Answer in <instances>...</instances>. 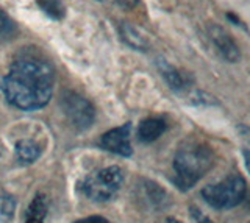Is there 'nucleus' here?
<instances>
[{"mask_svg":"<svg viewBox=\"0 0 250 223\" xmlns=\"http://www.w3.org/2000/svg\"><path fill=\"white\" fill-rule=\"evenodd\" d=\"M0 89L8 102L18 110H41L52 97L53 71L41 59H18L10 67V72L0 78Z\"/></svg>","mask_w":250,"mask_h":223,"instance_id":"f257e3e1","label":"nucleus"},{"mask_svg":"<svg viewBox=\"0 0 250 223\" xmlns=\"http://www.w3.org/2000/svg\"><path fill=\"white\" fill-rule=\"evenodd\" d=\"M213 166V155L205 147H189L178 150L174 159L175 183L186 190L191 189Z\"/></svg>","mask_w":250,"mask_h":223,"instance_id":"f03ea898","label":"nucleus"},{"mask_svg":"<svg viewBox=\"0 0 250 223\" xmlns=\"http://www.w3.org/2000/svg\"><path fill=\"white\" fill-rule=\"evenodd\" d=\"M246 190V180L241 175L233 173L222 181L203 187L202 197L214 209H230L244 200Z\"/></svg>","mask_w":250,"mask_h":223,"instance_id":"7ed1b4c3","label":"nucleus"},{"mask_svg":"<svg viewBox=\"0 0 250 223\" xmlns=\"http://www.w3.org/2000/svg\"><path fill=\"white\" fill-rule=\"evenodd\" d=\"M122 181V168L117 166H109L86 176L78 187H80L83 195L94 200V202H106L119 192Z\"/></svg>","mask_w":250,"mask_h":223,"instance_id":"20e7f679","label":"nucleus"},{"mask_svg":"<svg viewBox=\"0 0 250 223\" xmlns=\"http://www.w3.org/2000/svg\"><path fill=\"white\" fill-rule=\"evenodd\" d=\"M61 106L67 119L72 122L75 128L86 130L92 125L96 111H94V106L84 97L67 91L61 97Z\"/></svg>","mask_w":250,"mask_h":223,"instance_id":"39448f33","label":"nucleus"},{"mask_svg":"<svg viewBox=\"0 0 250 223\" xmlns=\"http://www.w3.org/2000/svg\"><path fill=\"white\" fill-rule=\"evenodd\" d=\"M130 134H131V124H125L122 127H117L106 131L100 139V145L105 150L116 153L121 156H130L133 153L131 142H130Z\"/></svg>","mask_w":250,"mask_h":223,"instance_id":"423d86ee","label":"nucleus"},{"mask_svg":"<svg viewBox=\"0 0 250 223\" xmlns=\"http://www.w3.org/2000/svg\"><path fill=\"white\" fill-rule=\"evenodd\" d=\"M209 36L217 47V50L221 52V55L227 61H230V63H236L241 56V53H239V47L236 45V42L231 39V36L221 27L209 28Z\"/></svg>","mask_w":250,"mask_h":223,"instance_id":"0eeeda50","label":"nucleus"},{"mask_svg":"<svg viewBox=\"0 0 250 223\" xmlns=\"http://www.w3.org/2000/svg\"><path fill=\"white\" fill-rule=\"evenodd\" d=\"M166 131V124L161 119H146L139 124L138 128V137L143 142H153Z\"/></svg>","mask_w":250,"mask_h":223,"instance_id":"6e6552de","label":"nucleus"},{"mask_svg":"<svg viewBox=\"0 0 250 223\" xmlns=\"http://www.w3.org/2000/svg\"><path fill=\"white\" fill-rule=\"evenodd\" d=\"M49 209V200L44 194H38L25 211V223H44Z\"/></svg>","mask_w":250,"mask_h":223,"instance_id":"1a4fd4ad","label":"nucleus"},{"mask_svg":"<svg viewBox=\"0 0 250 223\" xmlns=\"http://www.w3.org/2000/svg\"><path fill=\"white\" fill-rule=\"evenodd\" d=\"M16 153H18V158L22 163H35V161L41 155V150H39L38 144L30 141V139H21L16 144Z\"/></svg>","mask_w":250,"mask_h":223,"instance_id":"9d476101","label":"nucleus"},{"mask_svg":"<svg viewBox=\"0 0 250 223\" xmlns=\"http://www.w3.org/2000/svg\"><path fill=\"white\" fill-rule=\"evenodd\" d=\"M156 66H158V71L161 72V76L167 81V84L172 89H182L183 88V78L180 75L175 67H172L166 59H156Z\"/></svg>","mask_w":250,"mask_h":223,"instance_id":"9b49d317","label":"nucleus"},{"mask_svg":"<svg viewBox=\"0 0 250 223\" xmlns=\"http://www.w3.org/2000/svg\"><path fill=\"white\" fill-rule=\"evenodd\" d=\"M121 35H122V39L127 42L130 47L136 49V50H146L147 49V41L144 39V36H141L138 30L124 22L121 25Z\"/></svg>","mask_w":250,"mask_h":223,"instance_id":"f8f14e48","label":"nucleus"},{"mask_svg":"<svg viewBox=\"0 0 250 223\" xmlns=\"http://www.w3.org/2000/svg\"><path fill=\"white\" fill-rule=\"evenodd\" d=\"M36 5L44 11L45 16L53 20H62L66 16V6L62 0H36Z\"/></svg>","mask_w":250,"mask_h":223,"instance_id":"ddd939ff","label":"nucleus"},{"mask_svg":"<svg viewBox=\"0 0 250 223\" xmlns=\"http://www.w3.org/2000/svg\"><path fill=\"white\" fill-rule=\"evenodd\" d=\"M16 202L11 195L0 194V223H10L14 217Z\"/></svg>","mask_w":250,"mask_h":223,"instance_id":"4468645a","label":"nucleus"},{"mask_svg":"<svg viewBox=\"0 0 250 223\" xmlns=\"http://www.w3.org/2000/svg\"><path fill=\"white\" fill-rule=\"evenodd\" d=\"M13 28H14V22L6 16L5 11L0 10V41L3 37H8L13 33Z\"/></svg>","mask_w":250,"mask_h":223,"instance_id":"2eb2a0df","label":"nucleus"},{"mask_svg":"<svg viewBox=\"0 0 250 223\" xmlns=\"http://www.w3.org/2000/svg\"><path fill=\"white\" fill-rule=\"evenodd\" d=\"M74 223H109L106 219L100 217V215H91V217H86V219H80Z\"/></svg>","mask_w":250,"mask_h":223,"instance_id":"dca6fc26","label":"nucleus"},{"mask_svg":"<svg viewBox=\"0 0 250 223\" xmlns=\"http://www.w3.org/2000/svg\"><path fill=\"white\" fill-rule=\"evenodd\" d=\"M192 217L195 219V222L197 223H214V222H211L205 214H202L199 209H195V207H192Z\"/></svg>","mask_w":250,"mask_h":223,"instance_id":"f3484780","label":"nucleus"},{"mask_svg":"<svg viewBox=\"0 0 250 223\" xmlns=\"http://www.w3.org/2000/svg\"><path fill=\"white\" fill-rule=\"evenodd\" d=\"M114 2L119 6H122V8H125V10H131V8H135V6L138 5L139 0H114Z\"/></svg>","mask_w":250,"mask_h":223,"instance_id":"a211bd4d","label":"nucleus"},{"mask_svg":"<svg viewBox=\"0 0 250 223\" xmlns=\"http://www.w3.org/2000/svg\"><path fill=\"white\" fill-rule=\"evenodd\" d=\"M166 223H182V222H180V220H177V219H174V217H169Z\"/></svg>","mask_w":250,"mask_h":223,"instance_id":"6ab92c4d","label":"nucleus"}]
</instances>
